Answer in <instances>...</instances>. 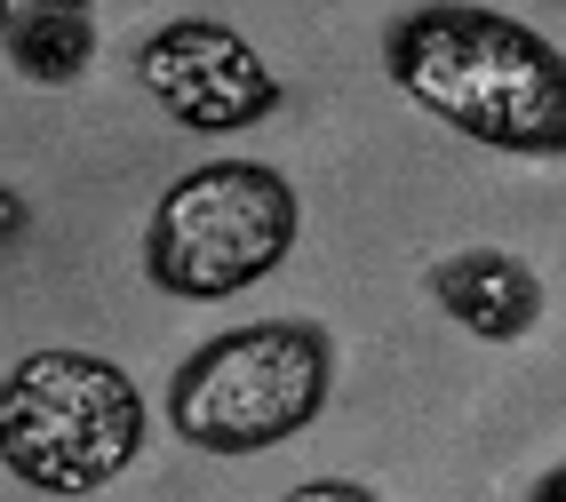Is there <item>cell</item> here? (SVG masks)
Segmentation results:
<instances>
[{
  "instance_id": "3957f363",
  "label": "cell",
  "mask_w": 566,
  "mask_h": 502,
  "mask_svg": "<svg viewBox=\"0 0 566 502\" xmlns=\"http://www.w3.org/2000/svg\"><path fill=\"white\" fill-rule=\"evenodd\" d=\"M144 439V391L104 352H24L0 375V471L24 494H104Z\"/></svg>"
},
{
  "instance_id": "5b68a950",
  "label": "cell",
  "mask_w": 566,
  "mask_h": 502,
  "mask_svg": "<svg viewBox=\"0 0 566 502\" xmlns=\"http://www.w3.org/2000/svg\"><path fill=\"white\" fill-rule=\"evenodd\" d=\"M136 88L192 136H240L280 112V72L255 56L248 32L216 17H168L136 41Z\"/></svg>"
},
{
  "instance_id": "277c9868",
  "label": "cell",
  "mask_w": 566,
  "mask_h": 502,
  "mask_svg": "<svg viewBox=\"0 0 566 502\" xmlns=\"http://www.w3.org/2000/svg\"><path fill=\"white\" fill-rule=\"evenodd\" d=\"M304 200L272 160H208L160 191L144 223V280L176 303H232L295 255Z\"/></svg>"
},
{
  "instance_id": "7a4b0ae2",
  "label": "cell",
  "mask_w": 566,
  "mask_h": 502,
  "mask_svg": "<svg viewBox=\"0 0 566 502\" xmlns=\"http://www.w3.org/2000/svg\"><path fill=\"white\" fill-rule=\"evenodd\" d=\"M335 399V335L319 320H248L184 352L168 375V431L200 454H272Z\"/></svg>"
},
{
  "instance_id": "ba28073f",
  "label": "cell",
  "mask_w": 566,
  "mask_h": 502,
  "mask_svg": "<svg viewBox=\"0 0 566 502\" xmlns=\"http://www.w3.org/2000/svg\"><path fill=\"white\" fill-rule=\"evenodd\" d=\"M280 502H384V494L359 487V479H304V487H287Z\"/></svg>"
},
{
  "instance_id": "8992f818",
  "label": "cell",
  "mask_w": 566,
  "mask_h": 502,
  "mask_svg": "<svg viewBox=\"0 0 566 502\" xmlns=\"http://www.w3.org/2000/svg\"><path fill=\"white\" fill-rule=\"evenodd\" d=\"M431 303L479 343H518L543 320V280L511 248H463L431 263Z\"/></svg>"
},
{
  "instance_id": "9c48e42d",
  "label": "cell",
  "mask_w": 566,
  "mask_h": 502,
  "mask_svg": "<svg viewBox=\"0 0 566 502\" xmlns=\"http://www.w3.org/2000/svg\"><path fill=\"white\" fill-rule=\"evenodd\" d=\"M526 502H566V462H558V471H543V479H535V494H526Z\"/></svg>"
},
{
  "instance_id": "52a82bcc",
  "label": "cell",
  "mask_w": 566,
  "mask_h": 502,
  "mask_svg": "<svg viewBox=\"0 0 566 502\" xmlns=\"http://www.w3.org/2000/svg\"><path fill=\"white\" fill-rule=\"evenodd\" d=\"M96 17L88 9H9V72L41 88H72L96 64Z\"/></svg>"
},
{
  "instance_id": "6da1fadb",
  "label": "cell",
  "mask_w": 566,
  "mask_h": 502,
  "mask_svg": "<svg viewBox=\"0 0 566 502\" xmlns=\"http://www.w3.org/2000/svg\"><path fill=\"white\" fill-rule=\"evenodd\" d=\"M391 88L479 151L566 160V49L479 0H423L384 24Z\"/></svg>"
},
{
  "instance_id": "30bf717a",
  "label": "cell",
  "mask_w": 566,
  "mask_h": 502,
  "mask_svg": "<svg viewBox=\"0 0 566 502\" xmlns=\"http://www.w3.org/2000/svg\"><path fill=\"white\" fill-rule=\"evenodd\" d=\"M9 9H88V0H9Z\"/></svg>"
}]
</instances>
